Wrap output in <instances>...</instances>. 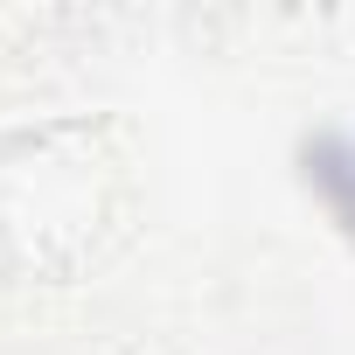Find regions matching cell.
Instances as JSON below:
<instances>
[{"mask_svg":"<svg viewBox=\"0 0 355 355\" xmlns=\"http://www.w3.org/2000/svg\"><path fill=\"white\" fill-rule=\"evenodd\" d=\"M306 160H313V182H320V196L334 202V216L355 230V139H320Z\"/></svg>","mask_w":355,"mask_h":355,"instance_id":"obj_1","label":"cell"}]
</instances>
